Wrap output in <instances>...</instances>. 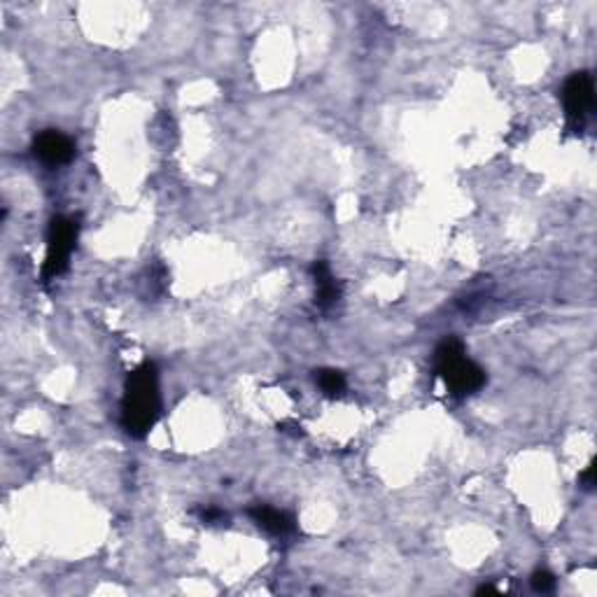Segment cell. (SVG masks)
<instances>
[{
  "mask_svg": "<svg viewBox=\"0 0 597 597\" xmlns=\"http://www.w3.org/2000/svg\"><path fill=\"white\" fill-rule=\"evenodd\" d=\"M198 518H201L203 525H220V522L229 521L224 511L217 509V506H206V509L198 511Z\"/></svg>",
  "mask_w": 597,
  "mask_h": 597,
  "instance_id": "cell-10",
  "label": "cell"
},
{
  "mask_svg": "<svg viewBox=\"0 0 597 597\" xmlns=\"http://www.w3.org/2000/svg\"><path fill=\"white\" fill-rule=\"evenodd\" d=\"M530 584H532L534 593H553V588H556V576H553L551 572H546V569H537L532 579H530Z\"/></svg>",
  "mask_w": 597,
  "mask_h": 597,
  "instance_id": "cell-9",
  "label": "cell"
},
{
  "mask_svg": "<svg viewBox=\"0 0 597 597\" xmlns=\"http://www.w3.org/2000/svg\"><path fill=\"white\" fill-rule=\"evenodd\" d=\"M33 154L47 166H64L75 157V143L61 131L47 128V131L35 136Z\"/></svg>",
  "mask_w": 597,
  "mask_h": 597,
  "instance_id": "cell-5",
  "label": "cell"
},
{
  "mask_svg": "<svg viewBox=\"0 0 597 597\" xmlns=\"http://www.w3.org/2000/svg\"><path fill=\"white\" fill-rule=\"evenodd\" d=\"M563 103L569 127L579 131L595 108V82L591 73H575L567 77L563 87Z\"/></svg>",
  "mask_w": 597,
  "mask_h": 597,
  "instance_id": "cell-4",
  "label": "cell"
},
{
  "mask_svg": "<svg viewBox=\"0 0 597 597\" xmlns=\"http://www.w3.org/2000/svg\"><path fill=\"white\" fill-rule=\"evenodd\" d=\"M435 373L446 383L452 397L474 395L486 385V372L464 355V346L448 337L435 350Z\"/></svg>",
  "mask_w": 597,
  "mask_h": 597,
  "instance_id": "cell-2",
  "label": "cell"
},
{
  "mask_svg": "<svg viewBox=\"0 0 597 597\" xmlns=\"http://www.w3.org/2000/svg\"><path fill=\"white\" fill-rule=\"evenodd\" d=\"M313 278H315V303L320 308H331L334 303L338 302V296H341V290H338L337 280L331 276L329 264L327 261H315L313 264Z\"/></svg>",
  "mask_w": 597,
  "mask_h": 597,
  "instance_id": "cell-7",
  "label": "cell"
},
{
  "mask_svg": "<svg viewBox=\"0 0 597 597\" xmlns=\"http://www.w3.org/2000/svg\"><path fill=\"white\" fill-rule=\"evenodd\" d=\"M593 476H595V462L588 464L586 470L581 471V476H579L581 486L586 487V490H593V486H595V478H593Z\"/></svg>",
  "mask_w": 597,
  "mask_h": 597,
  "instance_id": "cell-11",
  "label": "cell"
},
{
  "mask_svg": "<svg viewBox=\"0 0 597 597\" xmlns=\"http://www.w3.org/2000/svg\"><path fill=\"white\" fill-rule=\"evenodd\" d=\"M162 413L159 372L154 362H143L128 373L122 399V427L128 436L143 439L157 425Z\"/></svg>",
  "mask_w": 597,
  "mask_h": 597,
  "instance_id": "cell-1",
  "label": "cell"
},
{
  "mask_svg": "<svg viewBox=\"0 0 597 597\" xmlns=\"http://www.w3.org/2000/svg\"><path fill=\"white\" fill-rule=\"evenodd\" d=\"M77 232H80V226L75 220L64 217V215L52 217L49 232H47V259L42 264V283L58 278L68 268L70 255L77 243Z\"/></svg>",
  "mask_w": 597,
  "mask_h": 597,
  "instance_id": "cell-3",
  "label": "cell"
},
{
  "mask_svg": "<svg viewBox=\"0 0 597 597\" xmlns=\"http://www.w3.org/2000/svg\"><path fill=\"white\" fill-rule=\"evenodd\" d=\"M315 381L327 397H338L346 390V376L337 369H320V372H315Z\"/></svg>",
  "mask_w": 597,
  "mask_h": 597,
  "instance_id": "cell-8",
  "label": "cell"
},
{
  "mask_svg": "<svg viewBox=\"0 0 597 597\" xmlns=\"http://www.w3.org/2000/svg\"><path fill=\"white\" fill-rule=\"evenodd\" d=\"M248 516L259 525L264 532L273 534V537H285V534L294 532V518L285 511L273 509L267 505H255L252 509H248Z\"/></svg>",
  "mask_w": 597,
  "mask_h": 597,
  "instance_id": "cell-6",
  "label": "cell"
}]
</instances>
